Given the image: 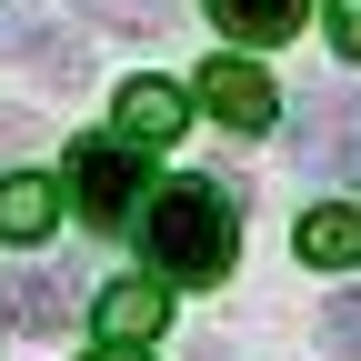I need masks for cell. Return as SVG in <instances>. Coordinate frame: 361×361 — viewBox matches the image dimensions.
<instances>
[{"label":"cell","instance_id":"cell-1","mask_svg":"<svg viewBox=\"0 0 361 361\" xmlns=\"http://www.w3.org/2000/svg\"><path fill=\"white\" fill-rule=\"evenodd\" d=\"M141 231H151V261L171 281H191V291H211L231 271V251H241V221H231V191L221 180H171V191H151Z\"/></svg>","mask_w":361,"mask_h":361},{"label":"cell","instance_id":"cell-2","mask_svg":"<svg viewBox=\"0 0 361 361\" xmlns=\"http://www.w3.org/2000/svg\"><path fill=\"white\" fill-rule=\"evenodd\" d=\"M291 161L322 171V180H361V90H341V80L301 90V111H291Z\"/></svg>","mask_w":361,"mask_h":361},{"label":"cell","instance_id":"cell-3","mask_svg":"<svg viewBox=\"0 0 361 361\" xmlns=\"http://www.w3.org/2000/svg\"><path fill=\"white\" fill-rule=\"evenodd\" d=\"M71 201H80L90 231H121L141 211V161H130V141H80L71 151Z\"/></svg>","mask_w":361,"mask_h":361},{"label":"cell","instance_id":"cell-4","mask_svg":"<svg viewBox=\"0 0 361 361\" xmlns=\"http://www.w3.org/2000/svg\"><path fill=\"white\" fill-rule=\"evenodd\" d=\"M201 111H211L221 130H271L281 90L261 80V61H241V51H231V61H211V71H201Z\"/></svg>","mask_w":361,"mask_h":361},{"label":"cell","instance_id":"cell-5","mask_svg":"<svg viewBox=\"0 0 361 361\" xmlns=\"http://www.w3.org/2000/svg\"><path fill=\"white\" fill-rule=\"evenodd\" d=\"M0 322L11 331H71L80 322V291H71V271H11V281H0Z\"/></svg>","mask_w":361,"mask_h":361},{"label":"cell","instance_id":"cell-6","mask_svg":"<svg viewBox=\"0 0 361 361\" xmlns=\"http://www.w3.org/2000/svg\"><path fill=\"white\" fill-rule=\"evenodd\" d=\"M180 121H191V101H180L171 80H121V141H130V151L180 141Z\"/></svg>","mask_w":361,"mask_h":361},{"label":"cell","instance_id":"cell-7","mask_svg":"<svg viewBox=\"0 0 361 361\" xmlns=\"http://www.w3.org/2000/svg\"><path fill=\"white\" fill-rule=\"evenodd\" d=\"M161 322H171V291H161V281H111V291H101V331H111V341H151Z\"/></svg>","mask_w":361,"mask_h":361},{"label":"cell","instance_id":"cell-8","mask_svg":"<svg viewBox=\"0 0 361 361\" xmlns=\"http://www.w3.org/2000/svg\"><path fill=\"white\" fill-rule=\"evenodd\" d=\"M301 261H322V271H351V261H361V211H351V201H322V211L301 221Z\"/></svg>","mask_w":361,"mask_h":361},{"label":"cell","instance_id":"cell-9","mask_svg":"<svg viewBox=\"0 0 361 361\" xmlns=\"http://www.w3.org/2000/svg\"><path fill=\"white\" fill-rule=\"evenodd\" d=\"M51 221H61V191H51V180H30V171L0 180V241H40Z\"/></svg>","mask_w":361,"mask_h":361},{"label":"cell","instance_id":"cell-10","mask_svg":"<svg viewBox=\"0 0 361 361\" xmlns=\"http://www.w3.org/2000/svg\"><path fill=\"white\" fill-rule=\"evenodd\" d=\"M211 20L231 30V40H261V51H271V40L301 30V0H211Z\"/></svg>","mask_w":361,"mask_h":361},{"label":"cell","instance_id":"cell-11","mask_svg":"<svg viewBox=\"0 0 361 361\" xmlns=\"http://www.w3.org/2000/svg\"><path fill=\"white\" fill-rule=\"evenodd\" d=\"M322 331H331V351H341V361H361V291H341V301L322 311Z\"/></svg>","mask_w":361,"mask_h":361},{"label":"cell","instance_id":"cell-12","mask_svg":"<svg viewBox=\"0 0 361 361\" xmlns=\"http://www.w3.org/2000/svg\"><path fill=\"white\" fill-rule=\"evenodd\" d=\"M322 20H331V40H341V61H361V0H331Z\"/></svg>","mask_w":361,"mask_h":361},{"label":"cell","instance_id":"cell-13","mask_svg":"<svg viewBox=\"0 0 361 361\" xmlns=\"http://www.w3.org/2000/svg\"><path fill=\"white\" fill-rule=\"evenodd\" d=\"M20 40H30V20H20V11H0V51H20Z\"/></svg>","mask_w":361,"mask_h":361},{"label":"cell","instance_id":"cell-14","mask_svg":"<svg viewBox=\"0 0 361 361\" xmlns=\"http://www.w3.org/2000/svg\"><path fill=\"white\" fill-rule=\"evenodd\" d=\"M90 361H141V341H111V351H90Z\"/></svg>","mask_w":361,"mask_h":361},{"label":"cell","instance_id":"cell-15","mask_svg":"<svg viewBox=\"0 0 361 361\" xmlns=\"http://www.w3.org/2000/svg\"><path fill=\"white\" fill-rule=\"evenodd\" d=\"M191 361H231V351H221V341H201V351H191Z\"/></svg>","mask_w":361,"mask_h":361}]
</instances>
